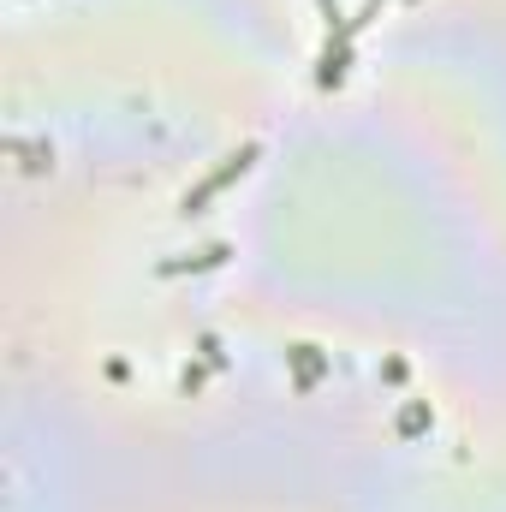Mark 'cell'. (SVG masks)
Wrapping results in <instances>:
<instances>
[{"label":"cell","mask_w":506,"mask_h":512,"mask_svg":"<svg viewBox=\"0 0 506 512\" xmlns=\"http://www.w3.org/2000/svg\"><path fill=\"white\" fill-rule=\"evenodd\" d=\"M251 161H256V143H245L239 155H227V161H221V167H215L203 185H191V191L179 197V215H203V209H209V197H221V191H227L239 173H251Z\"/></svg>","instance_id":"1"},{"label":"cell","mask_w":506,"mask_h":512,"mask_svg":"<svg viewBox=\"0 0 506 512\" xmlns=\"http://www.w3.org/2000/svg\"><path fill=\"white\" fill-rule=\"evenodd\" d=\"M292 358H298V387H310V382H316V370H322L316 346H292Z\"/></svg>","instance_id":"2"},{"label":"cell","mask_w":506,"mask_h":512,"mask_svg":"<svg viewBox=\"0 0 506 512\" xmlns=\"http://www.w3.org/2000/svg\"><path fill=\"white\" fill-rule=\"evenodd\" d=\"M221 262H227V245H215V251H203L197 262H191V268H221ZM173 268H185V262H161V274H173Z\"/></svg>","instance_id":"3"}]
</instances>
